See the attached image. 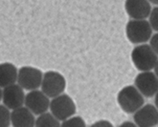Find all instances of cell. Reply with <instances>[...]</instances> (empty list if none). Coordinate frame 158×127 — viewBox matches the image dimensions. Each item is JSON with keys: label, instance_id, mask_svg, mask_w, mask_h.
Returning <instances> with one entry per match:
<instances>
[{"label": "cell", "instance_id": "obj_13", "mask_svg": "<svg viewBox=\"0 0 158 127\" xmlns=\"http://www.w3.org/2000/svg\"><path fill=\"white\" fill-rule=\"evenodd\" d=\"M18 70L12 63H1L0 64V88H6L15 84L17 81Z\"/></svg>", "mask_w": 158, "mask_h": 127}, {"label": "cell", "instance_id": "obj_23", "mask_svg": "<svg viewBox=\"0 0 158 127\" xmlns=\"http://www.w3.org/2000/svg\"><path fill=\"white\" fill-rule=\"evenodd\" d=\"M2 93H3V90L0 88V101H2Z\"/></svg>", "mask_w": 158, "mask_h": 127}, {"label": "cell", "instance_id": "obj_12", "mask_svg": "<svg viewBox=\"0 0 158 127\" xmlns=\"http://www.w3.org/2000/svg\"><path fill=\"white\" fill-rule=\"evenodd\" d=\"M11 122L13 127H35V115L26 107H20L11 113Z\"/></svg>", "mask_w": 158, "mask_h": 127}, {"label": "cell", "instance_id": "obj_21", "mask_svg": "<svg viewBox=\"0 0 158 127\" xmlns=\"http://www.w3.org/2000/svg\"><path fill=\"white\" fill-rule=\"evenodd\" d=\"M154 106L157 108V110H158V92H157V94L154 96Z\"/></svg>", "mask_w": 158, "mask_h": 127}, {"label": "cell", "instance_id": "obj_8", "mask_svg": "<svg viewBox=\"0 0 158 127\" xmlns=\"http://www.w3.org/2000/svg\"><path fill=\"white\" fill-rule=\"evenodd\" d=\"M134 83L143 97H152L158 92V77L152 72H141L136 77Z\"/></svg>", "mask_w": 158, "mask_h": 127}, {"label": "cell", "instance_id": "obj_15", "mask_svg": "<svg viewBox=\"0 0 158 127\" xmlns=\"http://www.w3.org/2000/svg\"><path fill=\"white\" fill-rule=\"evenodd\" d=\"M11 113L10 109H8L5 105L0 104V127H9L12 124Z\"/></svg>", "mask_w": 158, "mask_h": 127}, {"label": "cell", "instance_id": "obj_2", "mask_svg": "<svg viewBox=\"0 0 158 127\" xmlns=\"http://www.w3.org/2000/svg\"><path fill=\"white\" fill-rule=\"evenodd\" d=\"M131 59L134 66L141 72H151L158 61V56L148 44L134 47L131 52Z\"/></svg>", "mask_w": 158, "mask_h": 127}, {"label": "cell", "instance_id": "obj_7", "mask_svg": "<svg viewBox=\"0 0 158 127\" xmlns=\"http://www.w3.org/2000/svg\"><path fill=\"white\" fill-rule=\"evenodd\" d=\"M50 98L42 91L35 90L29 92L25 97V107L36 116L47 113L50 108Z\"/></svg>", "mask_w": 158, "mask_h": 127}, {"label": "cell", "instance_id": "obj_11", "mask_svg": "<svg viewBox=\"0 0 158 127\" xmlns=\"http://www.w3.org/2000/svg\"><path fill=\"white\" fill-rule=\"evenodd\" d=\"M125 9L131 20H146L152 10L151 3L146 0H127L125 2Z\"/></svg>", "mask_w": 158, "mask_h": 127}, {"label": "cell", "instance_id": "obj_4", "mask_svg": "<svg viewBox=\"0 0 158 127\" xmlns=\"http://www.w3.org/2000/svg\"><path fill=\"white\" fill-rule=\"evenodd\" d=\"M49 109L51 114L60 121L70 119L76 113V105L73 99L66 94H62L52 98Z\"/></svg>", "mask_w": 158, "mask_h": 127}, {"label": "cell", "instance_id": "obj_16", "mask_svg": "<svg viewBox=\"0 0 158 127\" xmlns=\"http://www.w3.org/2000/svg\"><path fill=\"white\" fill-rule=\"evenodd\" d=\"M60 127H86L85 122L81 117L74 116L60 123Z\"/></svg>", "mask_w": 158, "mask_h": 127}, {"label": "cell", "instance_id": "obj_18", "mask_svg": "<svg viewBox=\"0 0 158 127\" xmlns=\"http://www.w3.org/2000/svg\"><path fill=\"white\" fill-rule=\"evenodd\" d=\"M150 46L153 50V52L158 56V33L152 34V38H151V43Z\"/></svg>", "mask_w": 158, "mask_h": 127}, {"label": "cell", "instance_id": "obj_19", "mask_svg": "<svg viewBox=\"0 0 158 127\" xmlns=\"http://www.w3.org/2000/svg\"><path fill=\"white\" fill-rule=\"evenodd\" d=\"M90 127H113V125L108 121L103 120V121H98L94 122Z\"/></svg>", "mask_w": 158, "mask_h": 127}, {"label": "cell", "instance_id": "obj_3", "mask_svg": "<svg viewBox=\"0 0 158 127\" xmlns=\"http://www.w3.org/2000/svg\"><path fill=\"white\" fill-rule=\"evenodd\" d=\"M127 39L133 44H145L151 40L152 29L147 20H129L126 27Z\"/></svg>", "mask_w": 158, "mask_h": 127}, {"label": "cell", "instance_id": "obj_22", "mask_svg": "<svg viewBox=\"0 0 158 127\" xmlns=\"http://www.w3.org/2000/svg\"><path fill=\"white\" fill-rule=\"evenodd\" d=\"M154 74H155L156 77H158V61H157L156 65H155V67H154Z\"/></svg>", "mask_w": 158, "mask_h": 127}, {"label": "cell", "instance_id": "obj_9", "mask_svg": "<svg viewBox=\"0 0 158 127\" xmlns=\"http://www.w3.org/2000/svg\"><path fill=\"white\" fill-rule=\"evenodd\" d=\"M24 90L18 85L13 84L3 89L2 93V101L3 105H5L8 109L14 111L17 108L23 106L25 102Z\"/></svg>", "mask_w": 158, "mask_h": 127}, {"label": "cell", "instance_id": "obj_1", "mask_svg": "<svg viewBox=\"0 0 158 127\" xmlns=\"http://www.w3.org/2000/svg\"><path fill=\"white\" fill-rule=\"evenodd\" d=\"M117 101L124 112L134 114L144 105L145 99L135 86L129 85L120 91L117 96Z\"/></svg>", "mask_w": 158, "mask_h": 127}, {"label": "cell", "instance_id": "obj_20", "mask_svg": "<svg viewBox=\"0 0 158 127\" xmlns=\"http://www.w3.org/2000/svg\"><path fill=\"white\" fill-rule=\"evenodd\" d=\"M119 127H138L134 122H131V121H125L121 124Z\"/></svg>", "mask_w": 158, "mask_h": 127}, {"label": "cell", "instance_id": "obj_5", "mask_svg": "<svg viewBox=\"0 0 158 127\" xmlns=\"http://www.w3.org/2000/svg\"><path fill=\"white\" fill-rule=\"evenodd\" d=\"M66 82L63 76L58 72L49 71L43 75L41 91L49 98H54L63 94Z\"/></svg>", "mask_w": 158, "mask_h": 127}, {"label": "cell", "instance_id": "obj_6", "mask_svg": "<svg viewBox=\"0 0 158 127\" xmlns=\"http://www.w3.org/2000/svg\"><path fill=\"white\" fill-rule=\"evenodd\" d=\"M43 74L42 72L32 66H23L18 70L17 84L23 90L35 91L41 87Z\"/></svg>", "mask_w": 158, "mask_h": 127}, {"label": "cell", "instance_id": "obj_10", "mask_svg": "<svg viewBox=\"0 0 158 127\" xmlns=\"http://www.w3.org/2000/svg\"><path fill=\"white\" fill-rule=\"evenodd\" d=\"M134 123L138 127H154L158 124V110L152 104L143 105L133 115Z\"/></svg>", "mask_w": 158, "mask_h": 127}, {"label": "cell", "instance_id": "obj_14", "mask_svg": "<svg viewBox=\"0 0 158 127\" xmlns=\"http://www.w3.org/2000/svg\"><path fill=\"white\" fill-rule=\"evenodd\" d=\"M35 126V127H60V122L51 113L47 112L36 117Z\"/></svg>", "mask_w": 158, "mask_h": 127}, {"label": "cell", "instance_id": "obj_17", "mask_svg": "<svg viewBox=\"0 0 158 127\" xmlns=\"http://www.w3.org/2000/svg\"><path fill=\"white\" fill-rule=\"evenodd\" d=\"M148 23H150L152 31L158 33V7L152 8L151 14L148 16Z\"/></svg>", "mask_w": 158, "mask_h": 127}]
</instances>
